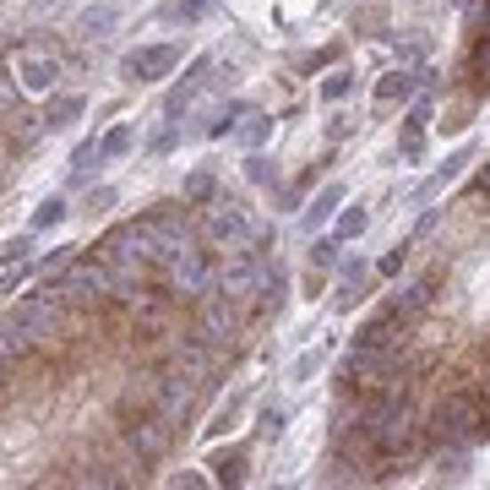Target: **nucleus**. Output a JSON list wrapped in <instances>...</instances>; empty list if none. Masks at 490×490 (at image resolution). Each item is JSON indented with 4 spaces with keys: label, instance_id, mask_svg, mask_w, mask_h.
I'll return each instance as SVG.
<instances>
[{
    "label": "nucleus",
    "instance_id": "1",
    "mask_svg": "<svg viewBox=\"0 0 490 490\" xmlns=\"http://www.w3.org/2000/svg\"><path fill=\"white\" fill-rule=\"evenodd\" d=\"M425 441H436V447H474V441H485L479 409H474L469 387L436 398V409H430V420H425Z\"/></svg>",
    "mask_w": 490,
    "mask_h": 490
},
{
    "label": "nucleus",
    "instance_id": "2",
    "mask_svg": "<svg viewBox=\"0 0 490 490\" xmlns=\"http://www.w3.org/2000/svg\"><path fill=\"white\" fill-rule=\"evenodd\" d=\"M38 294H50L60 305H104L115 300V273H109V261H66L60 278L50 273V284Z\"/></svg>",
    "mask_w": 490,
    "mask_h": 490
},
{
    "label": "nucleus",
    "instance_id": "3",
    "mask_svg": "<svg viewBox=\"0 0 490 490\" xmlns=\"http://www.w3.org/2000/svg\"><path fill=\"white\" fill-rule=\"evenodd\" d=\"M104 261H115V267H153V273H164V251H158V240L148 235L142 218H137V224L109 229V240H104Z\"/></svg>",
    "mask_w": 490,
    "mask_h": 490
},
{
    "label": "nucleus",
    "instance_id": "4",
    "mask_svg": "<svg viewBox=\"0 0 490 490\" xmlns=\"http://www.w3.org/2000/svg\"><path fill=\"white\" fill-rule=\"evenodd\" d=\"M398 376V349H371V343H354L349 360H343V387L354 392H376Z\"/></svg>",
    "mask_w": 490,
    "mask_h": 490
},
{
    "label": "nucleus",
    "instance_id": "5",
    "mask_svg": "<svg viewBox=\"0 0 490 490\" xmlns=\"http://www.w3.org/2000/svg\"><path fill=\"white\" fill-rule=\"evenodd\" d=\"M12 322L28 333L33 349H55V343H60V300L33 294V300H22V305L12 310Z\"/></svg>",
    "mask_w": 490,
    "mask_h": 490
},
{
    "label": "nucleus",
    "instance_id": "6",
    "mask_svg": "<svg viewBox=\"0 0 490 490\" xmlns=\"http://www.w3.org/2000/svg\"><path fill=\"white\" fill-rule=\"evenodd\" d=\"M164 278H169L174 294L197 300V294H207V284H213V261H207V251H191V245H186V251H174V256H169Z\"/></svg>",
    "mask_w": 490,
    "mask_h": 490
},
{
    "label": "nucleus",
    "instance_id": "7",
    "mask_svg": "<svg viewBox=\"0 0 490 490\" xmlns=\"http://www.w3.org/2000/svg\"><path fill=\"white\" fill-rule=\"evenodd\" d=\"M169 441H174V425L153 409L148 420H131L125 425V453L137 458V463H153V458H164L169 453Z\"/></svg>",
    "mask_w": 490,
    "mask_h": 490
},
{
    "label": "nucleus",
    "instance_id": "8",
    "mask_svg": "<svg viewBox=\"0 0 490 490\" xmlns=\"http://www.w3.org/2000/svg\"><path fill=\"white\" fill-rule=\"evenodd\" d=\"M174 66H181V44H148V50H131L120 60L125 82H164Z\"/></svg>",
    "mask_w": 490,
    "mask_h": 490
},
{
    "label": "nucleus",
    "instance_id": "9",
    "mask_svg": "<svg viewBox=\"0 0 490 490\" xmlns=\"http://www.w3.org/2000/svg\"><path fill=\"white\" fill-rule=\"evenodd\" d=\"M235 333H240V317H235L229 294H224V300H207V305H202V317H197V338H202L207 349H229Z\"/></svg>",
    "mask_w": 490,
    "mask_h": 490
},
{
    "label": "nucleus",
    "instance_id": "10",
    "mask_svg": "<svg viewBox=\"0 0 490 490\" xmlns=\"http://www.w3.org/2000/svg\"><path fill=\"white\" fill-rule=\"evenodd\" d=\"M409 322L414 317H404V310H376V317L360 327V338H354V343H371V349H398V354H404L409 349Z\"/></svg>",
    "mask_w": 490,
    "mask_h": 490
},
{
    "label": "nucleus",
    "instance_id": "11",
    "mask_svg": "<svg viewBox=\"0 0 490 490\" xmlns=\"http://www.w3.org/2000/svg\"><path fill=\"white\" fill-rule=\"evenodd\" d=\"M256 284H261V251H229L224 273H218V289L229 300H245V294H256Z\"/></svg>",
    "mask_w": 490,
    "mask_h": 490
},
{
    "label": "nucleus",
    "instance_id": "12",
    "mask_svg": "<svg viewBox=\"0 0 490 490\" xmlns=\"http://www.w3.org/2000/svg\"><path fill=\"white\" fill-rule=\"evenodd\" d=\"M207 235H213L218 245H245V240H251V218H245L235 202H218V197H213V207H207Z\"/></svg>",
    "mask_w": 490,
    "mask_h": 490
},
{
    "label": "nucleus",
    "instance_id": "13",
    "mask_svg": "<svg viewBox=\"0 0 490 490\" xmlns=\"http://www.w3.org/2000/svg\"><path fill=\"white\" fill-rule=\"evenodd\" d=\"M186 382H191L186 371H174V376L158 382V404H153V409H158L169 425H181V420L191 414V404H197V387H186Z\"/></svg>",
    "mask_w": 490,
    "mask_h": 490
},
{
    "label": "nucleus",
    "instance_id": "14",
    "mask_svg": "<svg viewBox=\"0 0 490 490\" xmlns=\"http://www.w3.org/2000/svg\"><path fill=\"white\" fill-rule=\"evenodd\" d=\"M17 76H22V87H28V93H50V87H55V60L44 55V50H22V60H17Z\"/></svg>",
    "mask_w": 490,
    "mask_h": 490
},
{
    "label": "nucleus",
    "instance_id": "15",
    "mask_svg": "<svg viewBox=\"0 0 490 490\" xmlns=\"http://www.w3.org/2000/svg\"><path fill=\"white\" fill-rule=\"evenodd\" d=\"M469 158H474V148H458V153H453V158L441 164V169L430 174V181H425V186L414 191V202H430V197H441V191H447V186L458 181V174H463V164H469Z\"/></svg>",
    "mask_w": 490,
    "mask_h": 490
},
{
    "label": "nucleus",
    "instance_id": "16",
    "mask_svg": "<svg viewBox=\"0 0 490 490\" xmlns=\"http://www.w3.org/2000/svg\"><path fill=\"white\" fill-rule=\"evenodd\" d=\"M430 294H436V278H420V284H409V289H398L387 305H392V310H404V317H420V310L430 305Z\"/></svg>",
    "mask_w": 490,
    "mask_h": 490
},
{
    "label": "nucleus",
    "instance_id": "17",
    "mask_svg": "<svg viewBox=\"0 0 490 490\" xmlns=\"http://www.w3.org/2000/svg\"><path fill=\"white\" fill-rule=\"evenodd\" d=\"M207 469H213L218 485H240V479H245V453H240V447H224V453H213Z\"/></svg>",
    "mask_w": 490,
    "mask_h": 490
},
{
    "label": "nucleus",
    "instance_id": "18",
    "mask_svg": "<svg viewBox=\"0 0 490 490\" xmlns=\"http://www.w3.org/2000/svg\"><path fill=\"white\" fill-rule=\"evenodd\" d=\"M174 371H186V376H207V371H213L207 343H202V338H197V343H181V349H174Z\"/></svg>",
    "mask_w": 490,
    "mask_h": 490
},
{
    "label": "nucleus",
    "instance_id": "19",
    "mask_svg": "<svg viewBox=\"0 0 490 490\" xmlns=\"http://www.w3.org/2000/svg\"><path fill=\"white\" fill-rule=\"evenodd\" d=\"M22 354H33V343H28V333L17 322H6V327H0V365H17Z\"/></svg>",
    "mask_w": 490,
    "mask_h": 490
},
{
    "label": "nucleus",
    "instance_id": "20",
    "mask_svg": "<svg viewBox=\"0 0 490 490\" xmlns=\"http://www.w3.org/2000/svg\"><path fill=\"white\" fill-rule=\"evenodd\" d=\"M66 218H71L66 197H44V202L33 207V229H55V224H66Z\"/></svg>",
    "mask_w": 490,
    "mask_h": 490
},
{
    "label": "nucleus",
    "instance_id": "21",
    "mask_svg": "<svg viewBox=\"0 0 490 490\" xmlns=\"http://www.w3.org/2000/svg\"><path fill=\"white\" fill-rule=\"evenodd\" d=\"M213 197H218V181H213V169H197V174H186V202L207 207Z\"/></svg>",
    "mask_w": 490,
    "mask_h": 490
},
{
    "label": "nucleus",
    "instance_id": "22",
    "mask_svg": "<svg viewBox=\"0 0 490 490\" xmlns=\"http://www.w3.org/2000/svg\"><path fill=\"white\" fill-rule=\"evenodd\" d=\"M338 202H343V186H327V191H322L317 202L305 207V229H317L322 218H333V207H338Z\"/></svg>",
    "mask_w": 490,
    "mask_h": 490
},
{
    "label": "nucleus",
    "instance_id": "23",
    "mask_svg": "<svg viewBox=\"0 0 490 490\" xmlns=\"http://www.w3.org/2000/svg\"><path fill=\"white\" fill-rule=\"evenodd\" d=\"M76 115H82V99H76V93H60V99H50V109H44V120H50L55 131H60V125H71Z\"/></svg>",
    "mask_w": 490,
    "mask_h": 490
},
{
    "label": "nucleus",
    "instance_id": "24",
    "mask_svg": "<svg viewBox=\"0 0 490 490\" xmlns=\"http://www.w3.org/2000/svg\"><path fill=\"white\" fill-rule=\"evenodd\" d=\"M409 87H414V76H404V71L382 76V82H376V104H398V99H409Z\"/></svg>",
    "mask_w": 490,
    "mask_h": 490
},
{
    "label": "nucleus",
    "instance_id": "25",
    "mask_svg": "<svg viewBox=\"0 0 490 490\" xmlns=\"http://www.w3.org/2000/svg\"><path fill=\"white\" fill-rule=\"evenodd\" d=\"M436 474L441 479H463L469 474V447H447V453L436 458Z\"/></svg>",
    "mask_w": 490,
    "mask_h": 490
},
{
    "label": "nucleus",
    "instance_id": "26",
    "mask_svg": "<svg viewBox=\"0 0 490 490\" xmlns=\"http://www.w3.org/2000/svg\"><path fill=\"white\" fill-rule=\"evenodd\" d=\"M469 76H474V87H490V33L474 44V55H469Z\"/></svg>",
    "mask_w": 490,
    "mask_h": 490
},
{
    "label": "nucleus",
    "instance_id": "27",
    "mask_svg": "<svg viewBox=\"0 0 490 490\" xmlns=\"http://www.w3.org/2000/svg\"><path fill=\"white\" fill-rule=\"evenodd\" d=\"M469 398H474V409H479V430L490 436V376H474L469 382Z\"/></svg>",
    "mask_w": 490,
    "mask_h": 490
},
{
    "label": "nucleus",
    "instance_id": "28",
    "mask_svg": "<svg viewBox=\"0 0 490 490\" xmlns=\"http://www.w3.org/2000/svg\"><path fill=\"white\" fill-rule=\"evenodd\" d=\"M131 142H137V137H131V125H115L109 137L99 142V153H104V158H125V153H131Z\"/></svg>",
    "mask_w": 490,
    "mask_h": 490
},
{
    "label": "nucleus",
    "instance_id": "29",
    "mask_svg": "<svg viewBox=\"0 0 490 490\" xmlns=\"http://www.w3.org/2000/svg\"><path fill=\"white\" fill-rule=\"evenodd\" d=\"M213 12V0H174V6H164V17H181V22H202Z\"/></svg>",
    "mask_w": 490,
    "mask_h": 490
},
{
    "label": "nucleus",
    "instance_id": "30",
    "mask_svg": "<svg viewBox=\"0 0 490 490\" xmlns=\"http://www.w3.org/2000/svg\"><path fill=\"white\" fill-rule=\"evenodd\" d=\"M349 93H354V76H349V71H333V76L322 82V99H327V104H343Z\"/></svg>",
    "mask_w": 490,
    "mask_h": 490
},
{
    "label": "nucleus",
    "instance_id": "31",
    "mask_svg": "<svg viewBox=\"0 0 490 490\" xmlns=\"http://www.w3.org/2000/svg\"><path fill=\"white\" fill-rule=\"evenodd\" d=\"M365 224H371V213H365V207H349V213L338 218V240H354V235H365Z\"/></svg>",
    "mask_w": 490,
    "mask_h": 490
},
{
    "label": "nucleus",
    "instance_id": "32",
    "mask_svg": "<svg viewBox=\"0 0 490 490\" xmlns=\"http://www.w3.org/2000/svg\"><path fill=\"white\" fill-rule=\"evenodd\" d=\"M310 267H322V273L338 267V240H317V245H310Z\"/></svg>",
    "mask_w": 490,
    "mask_h": 490
},
{
    "label": "nucleus",
    "instance_id": "33",
    "mask_svg": "<svg viewBox=\"0 0 490 490\" xmlns=\"http://www.w3.org/2000/svg\"><path fill=\"white\" fill-rule=\"evenodd\" d=\"M404 256H409V245H392V251L376 261V273H382V278H398V273H404Z\"/></svg>",
    "mask_w": 490,
    "mask_h": 490
},
{
    "label": "nucleus",
    "instance_id": "34",
    "mask_svg": "<svg viewBox=\"0 0 490 490\" xmlns=\"http://www.w3.org/2000/svg\"><path fill=\"white\" fill-rule=\"evenodd\" d=\"M104 28H115V12H109V6L82 12V33H104Z\"/></svg>",
    "mask_w": 490,
    "mask_h": 490
},
{
    "label": "nucleus",
    "instance_id": "35",
    "mask_svg": "<svg viewBox=\"0 0 490 490\" xmlns=\"http://www.w3.org/2000/svg\"><path fill=\"white\" fill-rule=\"evenodd\" d=\"M235 115H245V104H224V109H218V115H213V125H207V137H224V131L235 125Z\"/></svg>",
    "mask_w": 490,
    "mask_h": 490
},
{
    "label": "nucleus",
    "instance_id": "36",
    "mask_svg": "<svg viewBox=\"0 0 490 490\" xmlns=\"http://www.w3.org/2000/svg\"><path fill=\"white\" fill-rule=\"evenodd\" d=\"M6 115H17V82L0 71V120H6Z\"/></svg>",
    "mask_w": 490,
    "mask_h": 490
},
{
    "label": "nucleus",
    "instance_id": "37",
    "mask_svg": "<svg viewBox=\"0 0 490 490\" xmlns=\"http://www.w3.org/2000/svg\"><path fill=\"white\" fill-rule=\"evenodd\" d=\"M245 174H251L256 186H267V181H273V164H267L261 153H251V158H245Z\"/></svg>",
    "mask_w": 490,
    "mask_h": 490
},
{
    "label": "nucleus",
    "instance_id": "38",
    "mask_svg": "<svg viewBox=\"0 0 490 490\" xmlns=\"http://www.w3.org/2000/svg\"><path fill=\"white\" fill-rule=\"evenodd\" d=\"M148 148H153V153H169V148H174V120H164V125L153 131V142H148Z\"/></svg>",
    "mask_w": 490,
    "mask_h": 490
},
{
    "label": "nucleus",
    "instance_id": "39",
    "mask_svg": "<svg viewBox=\"0 0 490 490\" xmlns=\"http://www.w3.org/2000/svg\"><path fill=\"white\" fill-rule=\"evenodd\" d=\"M267 125H273V120H267V115H251V125H245V131H240V137H245V142H251V148H256V142H261V137H267Z\"/></svg>",
    "mask_w": 490,
    "mask_h": 490
},
{
    "label": "nucleus",
    "instance_id": "40",
    "mask_svg": "<svg viewBox=\"0 0 490 490\" xmlns=\"http://www.w3.org/2000/svg\"><path fill=\"white\" fill-rule=\"evenodd\" d=\"M425 125H430V99L409 109V120H404V131H425Z\"/></svg>",
    "mask_w": 490,
    "mask_h": 490
},
{
    "label": "nucleus",
    "instance_id": "41",
    "mask_svg": "<svg viewBox=\"0 0 490 490\" xmlns=\"http://www.w3.org/2000/svg\"><path fill=\"white\" fill-rule=\"evenodd\" d=\"M317 365H322V354H300V365H294V382H310V376H317Z\"/></svg>",
    "mask_w": 490,
    "mask_h": 490
},
{
    "label": "nucleus",
    "instance_id": "42",
    "mask_svg": "<svg viewBox=\"0 0 490 490\" xmlns=\"http://www.w3.org/2000/svg\"><path fill=\"white\" fill-rule=\"evenodd\" d=\"M109 202H115V191H109V186H104V191H93V197H87V213H93V218H99V213H104V207H109Z\"/></svg>",
    "mask_w": 490,
    "mask_h": 490
},
{
    "label": "nucleus",
    "instance_id": "43",
    "mask_svg": "<svg viewBox=\"0 0 490 490\" xmlns=\"http://www.w3.org/2000/svg\"><path fill=\"white\" fill-rule=\"evenodd\" d=\"M278 430H284V414L267 409V414H261V436H278Z\"/></svg>",
    "mask_w": 490,
    "mask_h": 490
},
{
    "label": "nucleus",
    "instance_id": "44",
    "mask_svg": "<svg viewBox=\"0 0 490 490\" xmlns=\"http://www.w3.org/2000/svg\"><path fill=\"white\" fill-rule=\"evenodd\" d=\"M349 131H354V115H338V120H333V125H327V137H333V142H338V137H349Z\"/></svg>",
    "mask_w": 490,
    "mask_h": 490
},
{
    "label": "nucleus",
    "instance_id": "45",
    "mask_svg": "<svg viewBox=\"0 0 490 490\" xmlns=\"http://www.w3.org/2000/svg\"><path fill=\"white\" fill-rule=\"evenodd\" d=\"M436 218H441V213H436V207H425V213H420V224H414V235H430V229H436Z\"/></svg>",
    "mask_w": 490,
    "mask_h": 490
},
{
    "label": "nucleus",
    "instance_id": "46",
    "mask_svg": "<svg viewBox=\"0 0 490 490\" xmlns=\"http://www.w3.org/2000/svg\"><path fill=\"white\" fill-rule=\"evenodd\" d=\"M479 191H490V164H485V169H479Z\"/></svg>",
    "mask_w": 490,
    "mask_h": 490
},
{
    "label": "nucleus",
    "instance_id": "47",
    "mask_svg": "<svg viewBox=\"0 0 490 490\" xmlns=\"http://www.w3.org/2000/svg\"><path fill=\"white\" fill-rule=\"evenodd\" d=\"M485 28H490V0H485Z\"/></svg>",
    "mask_w": 490,
    "mask_h": 490
},
{
    "label": "nucleus",
    "instance_id": "48",
    "mask_svg": "<svg viewBox=\"0 0 490 490\" xmlns=\"http://www.w3.org/2000/svg\"><path fill=\"white\" fill-rule=\"evenodd\" d=\"M0 371H6V365H0Z\"/></svg>",
    "mask_w": 490,
    "mask_h": 490
}]
</instances>
